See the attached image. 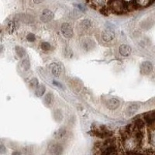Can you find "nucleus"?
Returning a JSON list of instances; mask_svg holds the SVG:
<instances>
[{
  "label": "nucleus",
  "mask_w": 155,
  "mask_h": 155,
  "mask_svg": "<svg viewBox=\"0 0 155 155\" xmlns=\"http://www.w3.org/2000/svg\"><path fill=\"white\" fill-rule=\"evenodd\" d=\"M81 26L84 30H88L90 28L91 26V22L88 19H84L83 21L81 23Z\"/></svg>",
  "instance_id": "a211bd4d"
},
{
  "label": "nucleus",
  "mask_w": 155,
  "mask_h": 155,
  "mask_svg": "<svg viewBox=\"0 0 155 155\" xmlns=\"http://www.w3.org/2000/svg\"><path fill=\"white\" fill-rule=\"evenodd\" d=\"M26 40L30 42H33V41H36V37L33 33H29L26 36Z\"/></svg>",
  "instance_id": "4be33fe9"
},
{
  "label": "nucleus",
  "mask_w": 155,
  "mask_h": 155,
  "mask_svg": "<svg viewBox=\"0 0 155 155\" xmlns=\"http://www.w3.org/2000/svg\"><path fill=\"white\" fill-rule=\"evenodd\" d=\"M138 109H139V106H138L137 103H132L130 104L128 108H127V113L129 116H131V115L135 114L136 112L138 111Z\"/></svg>",
  "instance_id": "9b49d317"
},
{
  "label": "nucleus",
  "mask_w": 155,
  "mask_h": 155,
  "mask_svg": "<svg viewBox=\"0 0 155 155\" xmlns=\"http://www.w3.org/2000/svg\"><path fill=\"white\" fill-rule=\"evenodd\" d=\"M21 66H22V68H23L25 70V71H28L29 69H30V60H29L27 58L24 59V60L22 61Z\"/></svg>",
  "instance_id": "dca6fc26"
},
{
  "label": "nucleus",
  "mask_w": 155,
  "mask_h": 155,
  "mask_svg": "<svg viewBox=\"0 0 155 155\" xmlns=\"http://www.w3.org/2000/svg\"><path fill=\"white\" fill-rule=\"evenodd\" d=\"M54 119H55V120L58 122V123H60V122H61V120L63 119L62 111H61L60 109L54 110Z\"/></svg>",
  "instance_id": "4468645a"
},
{
  "label": "nucleus",
  "mask_w": 155,
  "mask_h": 155,
  "mask_svg": "<svg viewBox=\"0 0 155 155\" xmlns=\"http://www.w3.org/2000/svg\"><path fill=\"white\" fill-rule=\"evenodd\" d=\"M60 30H61L63 36L66 38L69 39L73 37V29H72L70 24L67 23H63L61 25V27H60Z\"/></svg>",
  "instance_id": "20e7f679"
},
{
  "label": "nucleus",
  "mask_w": 155,
  "mask_h": 155,
  "mask_svg": "<svg viewBox=\"0 0 155 155\" xmlns=\"http://www.w3.org/2000/svg\"><path fill=\"white\" fill-rule=\"evenodd\" d=\"M132 51L131 48L128 45H126V44H123L121 45L119 48V54L122 55L123 57H128L130 55Z\"/></svg>",
  "instance_id": "6e6552de"
},
{
  "label": "nucleus",
  "mask_w": 155,
  "mask_h": 155,
  "mask_svg": "<svg viewBox=\"0 0 155 155\" xmlns=\"http://www.w3.org/2000/svg\"><path fill=\"white\" fill-rule=\"evenodd\" d=\"M30 87H32V88H37V87L40 85H39L38 79H37V78H32V79L30 81Z\"/></svg>",
  "instance_id": "6ab92c4d"
},
{
  "label": "nucleus",
  "mask_w": 155,
  "mask_h": 155,
  "mask_svg": "<svg viewBox=\"0 0 155 155\" xmlns=\"http://www.w3.org/2000/svg\"><path fill=\"white\" fill-rule=\"evenodd\" d=\"M44 104L47 107H50L54 104V96L52 92H48L47 95L44 96Z\"/></svg>",
  "instance_id": "1a4fd4ad"
},
{
  "label": "nucleus",
  "mask_w": 155,
  "mask_h": 155,
  "mask_svg": "<svg viewBox=\"0 0 155 155\" xmlns=\"http://www.w3.org/2000/svg\"><path fill=\"white\" fill-rule=\"evenodd\" d=\"M16 53L17 54L19 58H23L25 55H26V50L23 49L21 47H19V46H16Z\"/></svg>",
  "instance_id": "2eb2a0df"
},
{
  "label": "nucleus",
  "mask_w": 155,
  "mask_h": 155,
  "mask_svg": "<svg viewBox=\"0 0 155 155\" xmlns=\"http://www.w3.org/2000/svg\"><path fill=\"white\" fill-rule=\"evenodd\" d=\"M102 37L105 42H110L115 38L114 30L111 28H107L102 32Z\"/></svg>",
  "instance_id": "39448f33"
},
{
  "label": "nucleus",
  "mask_w": 155,
  "mask_h": 155,
  "mask_svg": "<svg viewBox=\"0 0 155 155\" xmlns=\"http://www.w3.org/2000/svg\"><path fill=\"white\" fill-rule=\"evenodd\" d=\"M92 2L95 6H100L102 8L104 6L105 0H92Z\"/></svg>",
  "instance_id": "412c9836"
},
{
  "label": "nucleus",
  "mask_w": 155,
  "mask_h": 155,
  "mask_svg": "<svg viewBox=\"0 0 155 155\" xmlns=\"http://www.w3.org/2000/svg\"><path fill=\"white\" fill-rule=\"evenodd\" d=\"M140 73L144 75H148L153 71V65L150 61H144L140 66Z\"/></svg>",
  "instance_id": "7ed1b4c3"
},
{
  "label": "nucleus",
  "mask_w": 155,
  "mask_h": 155,
  "mask_svg": "<svg viewBox=\"0 0 155 155\" xmlns=\"http://www.w3.org/2000/svg\"><path fill=\"white\" fill-rule=\"evenodd\" d=\"M100 12H101L102 14L104 16H108V14H109L108 9L106 6H103V7H102V8H100Z\"/></svg>",
  "instance_id": "5701e85b"
},
{
  "label": "nucleus",
  "mask_w": 155,
  "mask_h": 155,
  "mask_svg": "<svg viewBox=\"0 0 155 155\" xmlns=\"http://www.w3.org/2000/svg\"><path fill=\"white\" fill-rule=\"evenodd\" d=\"M12 155H22V154L20 152H19V151H14V152H13Z\"/></svg>",
  "instance_id": "bb28decb"
},
{
  "label": "nucleus",
  "mask_w": 155,
  "mask_h": 155,
  "mask_svg": "<svg viewBox=\"0 0 155 155\" xmlns=\"http://www.w3.org/2000/svg\"><path fill=\"white\" fill-rule=\"evenodd\" d=\"M53 19H54V13L49 9H44L41 13V19L43 23H48L51 21Z\"/></svg>",
  "instance_id": "423d86ee"
},
{
  "label": "nucleus",
  "mask_w": 155,
  "mask_h": 155,
  "mask_svg": "<svg viewBox=\"0 0 155 155\" xmlns=\"http://www.w3.org/2000/svg\"><path fill=\"white\" fill-rule=\"evenodd\" d=\"M33 2L36 4H39V3H41V2H43V0H33Z\"/></svg>",
  "instance_id": "a878e982"
},
{
  "label": "nucleus",
  "mask_w": 155,
  "mask_h": 155,
  "mask_svg": "<svg viewBox=\"0 0 155 155\" xmlns=\"http://www.w3.org/2000/svg\"><path fill=\"white\" fill-rule=\"evenodd\" d=\"M48 151L50 155H62L64 147L59 143L51 142L48 146Z\"/></svg>",
  "instance_id": "f03ea898"
},
{
  "label": "nucleus",
  "mask_w": 155,
  "mask_h": 155,
  "mask_svg": "<svg viewBox=\"0 0 155 155\" xmlns=\"http://www.w3.org/2000/svg\"><path fill=\"white\" fill-rule=\"evenodd\" d=\"M119 105H120V102L118 99H116V98H112V99H109L106 102V106L108 109L112 110L116 109L119 106Z\"/></svg>",
  "instance_id": "0eeeda50"
},
{
  "label": "nucleus",
  "mask_w": 155,
  "mask_h": 155,
  "mask_svg": "<svg viewBox=\"0 0 155 155\" xmlns=\"http://www.w3.org/2000/svg\"><path fill=\"white\" fill-rule=\"evenodd\" d=\"M109 6L111 10L116 14H122L127 10V2L124 0H110Z\"/></svg>",
  "instance_id": "f257e3e1"
},
{
  "label": "nucleus",
  "mask_w": 155,
  "mask_h": 155,
  "mask_svg": "<svg viewBox=\"0 0 155 155\" xmlns=\"http://www.w3.org/2000/svg\"><path fill=\"white\" fill-rule=\"evenodd\" d=\"M68 130L65 129V127H62V128H60V129H58V131L56 132V134H55V137H56V139L58 140H61L63 138H65L67 135Z\"/></svg>",
  "instance_id": "f8f14e48"
},
{
  "label": "nucleus",
  "mask_w": 155,
  "mask_h": 155,
  "mask_svg": "<svg viewBox=\"0 0 155 155\" xmlns=\"http://www.w3.org/2000/svg\"><path fill=\"white\" fill-rule=\"evenodd\" d=\"M77 6L78 7V9H79L80 10H82V11L85 10V9L84 8V6H82V5H77Z\"/></svg>",
  "instance_id": "393cba45"
},
{
  "label": "nucleus",
  "mask_w": 155,
  "mask_h": 155,
  "mask_svg": "<svg viewBox=\"0 0 155 155\" xmlns=\"http://www.w3.org/2000/svg\"><path fill=\"white\" fill-rule=\"evenodd\" d=\"M50 69L52 75L55 77H58L60 73V67L58 63H52L50 65Z\"/></svg>",
  "instance_id": "9d476101"
},
{
  "label": "nucleus",
  "mask_w": 155,
  "mask_h": 155,
  "mask_svg": "<svg viewBox=\"0 0 155 155\" xmlns=\"http://www.w3.org/2000/svg\"><path fill=\"white\" fill-rule=\"evenodd\" d=\"M16 29V25L14 22H10L9 24H8V26H7V30L9 31V33H13L14 31Z\"/></svg>",
  "instance_id": "f3484780"
},
{
  "label": "nucleus",
  "mask_w": 155,
  "mask_h": 155,
  "mask_svg": "<svg viewBox=\"0 0 155 155\" xmlns=\"http://www.w3.org/2000/svg\"><path fill=\"white\" fill-rule=\"evenodd\" d=\"M0 152H1V154H4L6 152V148H5V146L2 144L0 146Z\"/></svg>",
  "instance_id": "b1692460"
},
{
  "label": "nucleus",
  "mask_w": 155,
  "mask_h": 155,
  "mask_svg": "<svg viewBox=\"0 0 155 155\" xmlns=\"http://www.w3.org/2000/svg\"><path fill=\"white\" fill-rule=\"evenodd\" d=\"M41 48L43 51H49L50 48H51V45L49 43H48V42H43V43H41Z\"/></svg>",
  "instance_id": "aec40b11"
},
{
  "label": "nucleus",
  "mask_w": 155,
  "mask_h": 155,
  "mask_svg": "<svg viewBox=\"0 0 155 155\" xmlns=\"http://www.w3.org/2000/svg\"><path fill=\"white\" fill-rule=\"evenodd\" d=\"M46 91V87L43 85H40L35 91V95L37 97H41L42 95L45 93Z\"/></svg>",
  "instance_id": "ddd939ff"
}]
</instances>
